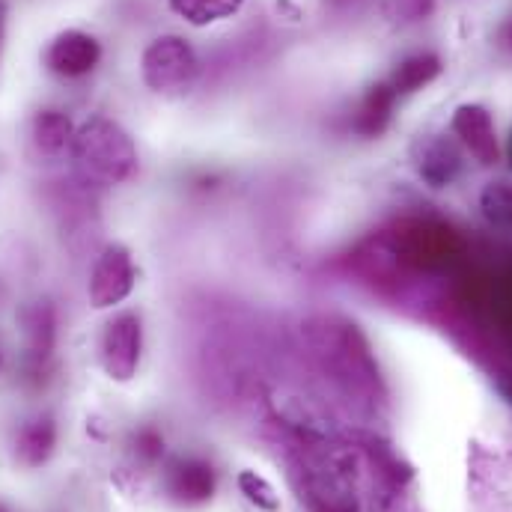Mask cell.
I'll return each instance as SVG.
<instances>
[{
	"label": "cell",
	"mask_w": 512,
	"mask_h": 512,
	"mask_svg": "<svg viewBox=\"0 0 512 512\" xmlns=\"http://www.w3.org/2000/svg\"><path fill=\"white\" fill-rule=\"evenodd\" d=\"M72 161L93 185H123L137 173V146L111 117H90L75 131Z\"/></svg>",
	"instance_id": "1"
},
{
	"label": "cell",
	"mask_w": 512,
	"mask_h": 512,
	"mask_svg": "<svg viewBox=\"0 0 512 512\" xmlns=\"http://www.w3.org/2000/svg\"><path fill=\"white\" fill-rule=\"evenodd\" d=\"M140 75L152 93L182 96L194 87V81L200 75V60L188 39L167 33L146 45V51L140 57Z\"/></svg>",
	"instance_id": "2"
},
{
	"label": "cell",
	"mask_w": 512,
	"mask_h": 512,
	"mask_svg": "<svg viewBox=\"0 0 512 512\" xmlns=\"http://www.w3.org/2000/svg\"><path fill=\"white\" fill-rule=\"evenodd\" d=\"M99 355H102V367H105L108 379L126 384L137 376L140 355H143V319H140V313L123 310L105 325Z\"/></svg>",
	"instance_id": "3"
},
{
	"label": "cell",
	"mask_w": 512,
	"mask_h": 512,
	"mask_svg": "<svg viewBox=\"0 0 512 512\" xmlns=\"http://www.w3.org/2000/svg\"><path fill=\"white\" fill-rule=\"evenodd\" d=\"M137 274H134V259L126 245L114 242L102 254L96 256L93 271H90V304L96 310H111L123 304L128 295L134 292Z\"/></svg>",
	"instance_id": "4"
},
{
	"label": "cell",
	"mask_w": 512,
	"mask_h": 512,
	"mask_svg": "<svg viewBox=\"0 0 512 512\" xmlns=\"http://www.w3.org/2000/svg\"><path fill=\"white\" fill-rule=\"evenodd\" d=\"M411 161L417 176L435 191L450 188L462 173V152L447 134H423L411 149Z\"/></svg>",
	"instance_id": "5"
},
{
	"label": "cell",
	"mask_w": 512,
	"mask_h": 512,
	"mask_svg": "<svg viewBox=\"0 0 512 512\" xmlns=\"http://www.w3.org/2000/svg\"><path fill=\"white\" fill-rule=\"evenodd\" d=\"M102 60V45L93 33L63 30L51 39L45 51V66L60 78H84Z\"/></svg>",
	"instance_id": "6"
},
{
	"label": "cell",
	"mask_w": 512,
	"mask_h": 512,
	"mask_svg": "<svg viewBox=\"0 0 512 512\" xmlns=\"http://www.w3.org/2000/svg\"><path fill=\"white\" fill-rule=\"evenodd\" d=\"M450 131L459 137V143L474 155V161H480L483 167L498 164L501 158V143H498V128H495V117L489 114V108L483 105H459L453 111L450 120Z\"/></svg>",
	"instance_id": "7"
},
{
	"label": "cell",
	"mask_w": 512,
	"mask_h": 512,
	"mask_svg": "<svg viewBox=\"0 0 512 512\" xmlns=\"http://www.w3.org/2000/svg\"><path fill=\"white\" fill-rule=\"evenodd\" d=\"M218 489L215 468L203 459H182L167 474V495L182 507H200L212 501Z\"/></svg>",
	"instance_id": "8"
},
{
	"label": "cell",
	"mask_w": 512,
	"mask_h": 512,
	"mask_svg": "<svg viewBox=\"0 0 512 512\" xmlns=\"http://www.w3.org/2000/svg\"><path fill=\"white\" fill-rule=\"evenodd\" d=\"M57 447V423L54 417H33L15 435V459L24 468H42Z\"/></svg>",
	"instance_id": "9"
},
{
	"label": "cell",
	"mask_w": 512,
	"mask_h": 512,
	"mask_svg": "<svg viewBox=\"0 0 512 512\" xmlns=\"http://www.w3.org/2000/svg\"><path fill=\"white\" fill-rule=\"evenodd\" d=\"M75 123L63 114V111H54V108H45L33 117V126H30V137H33V146L45 155V158H60L66 152H72V143H75Z\"/></svg>",
	"instance_id": "10"
},
{
	"label": "cell",
	"mask_w": 512,
	"mask_h": 512,
	"mask_svg": "<svg viewBox=\"0 0 512 512\" xmlns=\"http://www.w3.org/2000/svg\"><path fill=\"white\" fill-rule=\"evenodd\" d=\"M396 93L387 81H379L373 84L364 99L358 102V111H355V120H352V128L361 134V137H379L384 128L390 126L393 120V105H396Z\"/></svg>",
	"instance_id": "11"
},
{
	"label": "cell",
	"mask_w": 512,
	"mask_h": 512,
	"mask_svg": "<svg viewBox=\"0 0 512 512\" xmlns=\"http://www.w3.org/2000/svg\"><path fill=\"white\" fill-rule=\"evenodd\" d=\"M441 72H444L441 57H438V54H432V51H420V54L405 57V60L393 69V75H390V81H387V84L393 87V93H396V96H411V93H417V90L429 87Z\"/></svg>",
	"instance_id": "12"
},
{
	"label": "cell",
	"mask_w": 512,
	"mask_h": 512,
	"mask_svg": "<svg viewBox=\"0 0 512 512\" xmlns=\"http://www.w3.org/2000/svg\"><path fill=\"white\" fill-rule=\"evenodd\" d=\"M24 334H27V352H30V361L33 364H42L51 349H54V337H57V319H54V310L42 301V304H33L27 313H24Z\"/></svg>",
	"instance_id": "13"
},
{
	"label": "cell",
	"mask_w": 512,
	"mask_h": 512,
	"mask_svg": "<svg viewBox=\"0 0 512 512\" xmlns=\"http://www.w3.org/2000/svg\"><path fill=\"white\" fill-rule=\"evenodd\" d=\"M167 6L182 21H188L194 27H206V24L233 18L245 6V0H167Z\"/></svg>",
	"instance_id": "14"
},
{
	"label": "cell",
	"mask_w": 512,
	"mask_h": 512,
	"mask_svg": "<svg viewBox=\"0 0 512 512\" xmlns=\"http://www.w3.org/2000/svg\"><path fill=\"white\" fill-rule=\"evenodd\" d=\"M480 209L489 224L512 233V185L510 182H489L480 194Z\"/></svg>",
	"instance_id": "15"
},
{
	"label": "cell",
	"mask_w": 512,
	"mask_h": 512,
	"mask_svg": "<svg viewBox=\"0 0 512 512\" xmlns=\"http://www.w3.org/2000/svg\"><path fill=\"white\" fill-rule=\"evenodd\" d=\"M239 492H242L259 512H280V507H283L277 489H274L262 474L251 471V468H245V471L239 474Z\"/></svg>",
	"instance_id": "16"
},
{
	"label": "cell",
	"mask_w": 512,
	"mask_h": 512,
	"mask_svg": "<svg viewBox=\"0 0 512 512\" xmlns=\"http://www.w3.org/2000/svg\"><path fill=\"white\" fill-rule=\"evenodd\" d=\"M435 0H390L387 12L396 21H420L432 12Z\"/></svg>",
	"instance_id": "17"
},
{
	"label": "cell",
	"mask_w": 512,
	"mask_h": 512,
	"mask_svg": "<svg viewBox=\"0 0 512 512\" xmlns=\"http://www.w3.org/2000/svg\"><path fill=\"white\" fill-rule=\"evenodd\" d=\"M134 453L143 459V462H158L161 453H164V438L155 432V429H140L134 435Z\"/></svg>",
	"instance_id": "18"
},
{
	"label": "cell",
	"mask_w": 512,
	"mask_h": 512,
	"mask_svg": "<svg viewBox=\"0 0 512 512\" xmlns=\"http://www.w3.org/2000/svg\"><path fill=\"white\" fill-rule=\"evenodd\" d=\"M498 42H501V48L512 51V18H507V21L501 24V30H498Z\"/></svg>",
	"instance_id": "19"
},
{
	"label": "cell",
	"mask_w": 512,
	"mask_h": 512,
	"mask_svg": "<svg viewBox=\"0 0 512 512\" xmlns=\"http://www.w3.org/2000/svg\"><path fill=\"white\" fill-rule=\"evenodd\" d=\"M6 18H9V6H6V0H0V57H3V45H6Z\"/></svg>",
	"instance_id": "20"
},
{
	"label": "cell",
	"mask_w": 512,
	"mask_h": 512,
	"mask_svg": "<svg viewBox=\"0 0 512 512\" xmlns=\"http://www.w3.org/2000/svg\"><path fill=\"white\" fill-rule=\"evenodd\" d=\"M507 161H510V167H512V131H510V137H507Z\"/></svg>",
	"instance_id": "21"
},
{
	"label": "cell",
	"mask_w": 512,
	"mask_h": 512,
	"mask_svg": "<svg viewBox=\"0 0 512 512\" xmlns=\"http://www.w3.org/2000/svg\"><path fill=\"white\" fill-rule=\"evenodd\" d=\"M0 364H3V352H0Z\"/></svg>",
	"instance_id": "22"
},
{
	"label": "cell",
	"mask_w": 512,
	"mask_h": 512,
	"mask_svg": "<svg viewBox=\"0 0 512 512\" xmlns=\"http://www.w3.org/2000/svg\"><path fill=\"white\" fill-rule=\"evenodd\" d=\"M0 512H6V510H3V507H0Z\"/></svg>",
	"instance_id": "23"
}]
</instances>
